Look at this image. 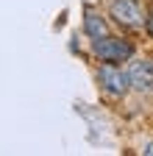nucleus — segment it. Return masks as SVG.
Masks as SVG:
<instances>
[{"label":"nucleus","instance_id":"2","mask_svg":"<svg viewBox=\"0 0 153 156\" xmlns=\"http://www.w3.org/2000/svg\"><path fill=\"white\" fill-rule=\"evenodd\" d=\"M109 14L125 28H142L145 25V9L139 0H111Z\"/></svg>","mask_w":153,"mask_h":156},{"label":"nucleus","instance_id":"1","mask_svg":"<svg viewBox=\"0 0 153 156\" xmlns=\"http://www.w3.org/2000/svg\"><path fill=\"white\" fill-rule=\"evenodd\" d=\"M92 53L98 56V62L103 64H120V62H128L134 56V48L125 39H117V36H100V39H92Z\"/></svg>","mask_w":153,"mask_h":156},{"label":"nucleus","instance_id":"5","mask_svg":"<svg viewBox=\"0 0 153 156\" xmlns=\"http://www.w3.org/2000/svg\"><path fill=\"white\" fill-rule=\"evenodd\" d=\"M84 31H86L92 39H100V36L109 34V31H106V23H103V17L95 14V11H86V17H84Z\"/></svg>","mask_w":153,"mask_h":156},{"label":"nucleus","instance_id":"4","mask_svg":"<svg viewBox=\"0 0 153 156\" xmlns=\"http://www.w3.org/2000/svg\"><path fill=\"white\" fill-rule=\"evenodd\" d=\"M128 84L137 92H153V62L148 58H131L128 64Z\"/></svg>","mask_w":153,"mask_h":156},{"label":"nucleus","instance_id":"3","mask_svg":"<svg viewBox=\"0 0 153 156\" xmlns=\"http://www.w3.org/2000/svg\"><path fill=\"white\" fill-rule=\"evenodd\" d=\"M98 81H100V89L109 92L111 98H123L131 84H128V73H123L117 64H103L98 70Z\"/></svg>","mask_w":153,"mask_h":156}]
</instances>
